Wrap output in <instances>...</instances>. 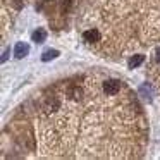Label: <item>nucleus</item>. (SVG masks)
Here are the masks:
<instances>
[{"label":"nucleus","instance_id":"nucleus-1","mask_svg":"<svg viewBox=\"0 0 160 160\" xmlns=\"http://www.w3.org/2000/svg\"><path fill=\"white\" fill-rule=\"evenodd\" d=\"M119 88H121V84H119V81L117 79H108V81H105L103 83V91H105V95H115V93H119Z\"/></svg>","mask_w":160,"mask_h":160},{"label":"nucleus","instance_id":"nucleus-2","mask_svg":"<svg viewBox=\"0 0 160 160\" xmlns=\"http://www.w3.org/2000/svg\"><path fill=\"white\" fill-rule=\"evenodd\" d=\"M83 38H84V42H88V43H97V42H100L102 35H100L98 29H88V31L83 33Z\"/></svg>","mask_w":160,"mask_h":160},{"label":"nucleus","instance_id":"nucleus-3","mask_svg":"<svg viewBox=\"0 0 160 160\" xmlns=\"http://www.w3.org/2000/svg\"><path fill=\"white\" fill-rule=\"evenodd\" d=\"M28 53H29V45H26V43H22V42H19L18 45H16L14 55L18 57V59H24Z\"/></svg>","mask_w":160,"mask_h":160},{"label":"nucleus","instance_id":"nucleus-4","mask_svg":"<svg viewBox=\"0 0 160 160\" xmlns=\"http://www.w3.org/2000/svg\"><path fill=\"white\" fill-rule=\"evenodd\" d=\"M31 38H33V42H35V43H43V42H45V38H47V31H45V29H42V28H38L31 35Z\"/></svg>","mask_w":160,"mask_h":160},{"label":"nucleus","instance_id":"nucleus-5","mask_svg":"<svg viewBox=\"0 0 160 160\" xmlns=\"http://www.w3.org/2000/svg\"><path fill=\"white\" fill-rule=\"evenodd\" d=\"M59 57V50H45L43 52V55H42V60L43 62H48V60H52V59H57Z\"/></svg>","mask_w":160,"mask_h":160},{"label":"nucleus","instance_id":"nucleus-6","mask_svg":"<svg viewBox=\"0 0 160 160\" xmlns=\"http://www.w3.org/2000/svg\"><path fill=\"white\" fill-rule=\"evenodd\" d=\"M139 95H141L143 98H145L146 102H152V90H150V86H146V84H143V86H139Z\"/></svg>","mask_w":160,"mask_h":160},{"label":"nucleus","instance_id":"nucleus-7","mask_svg":"<svg viewBox=\"0 0 160 160\" xmlns=\"http://www.w3.org/2000/svg\"><path fill=\"white\" fill-rule=\"evenodd\" d=\"M143 60H145V55H141V53H138V55H132L131 59H129V67H138L139 64H143Z\"/></svg>","mask_w":160,"mask_h":160},{"label":"nucleus","instance_id":"nucleus-8","mask_svg":"<svg viewBox=\"0 0 160 160\" xmlns=\"http://www.w3.org/2000/svg\"><path fill=\"white\" fill-rule=\"evenodd\" d=\"M9 53H11V52H9V48H7V50H4V55H2V62H5V60H7Z\"/></svg>","mask_w":160,"mask_h":160},{"label":"nucleus","instance_id":"nucleus-9","mask_svg":"<svg viewBox=\"0 0 160 160\" xmlns=\"http://www.w3.org/2000/svg\"><path fill=\"white\" fill-rule=\"evenodd\" d=\"M157 62H160V47L157 48Z\"/></svg>","mask_w":160,"mask_h":160}]
</instances>
